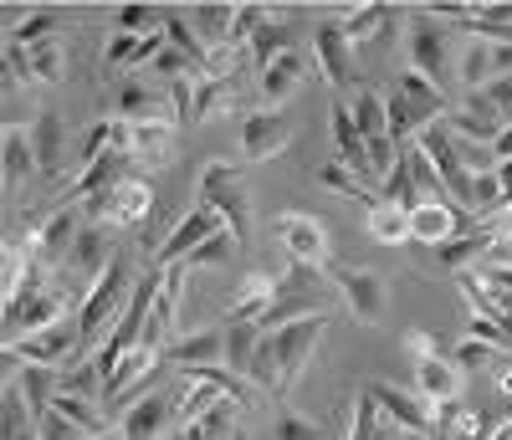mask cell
<instances>
[{
  "label": "cell",
  "instance_id": "cell-22",
  "mask_svg": "<svg viewBox=\"0 0 512 440\" xmlns=\"http://www.w3.org/2000/svg\"><path fill=\"white\" fill-rule=\"evenodd\" d=\"M277 302V277H267V272H246L241 277V287L231 292V313H226V323H256L262 328V318H267V307Z\"/></svg>",
  "mask_w": 512,
  "mask_h": 440
},
{
  "label": "cell",
  "instance_id": "cell-26",
  "mask_svg": "<svg viewBox=\"0 0 512 440\" xmlns=\"http://www.w3.org/2000/svg\"><path fill=\"white\" fill-rule=\"evenodd\" d=\"M175 128H180V123H169V118H144V123H134V159L149 164V169H164L169 159H175Z\"/></svg>",
  "mask_w": 512,
  "mask_h": 440
},
{
  "label": "cell",
  "instance_id": "cell-56",
  "mask_svg": "<svg viewBox=\"0 0 512 440\" xmlns=\"http://www.w3.org/2000/svg\"><path fill=\"white\" fill-rule=\"evenodd\" d=\"M497 389H502V394H512V354L497 364Z\"/></svg>",
  "mask_w": 512,
  "mask_h": 440
},
{
  "label": "cell",
  "instance_id": "cell-29",
  "mask_svg": "<svg viewBox=\"0 0 512 440\" xmlns=\"http://www.w3.org/2000/svg\"><path fill=\"white\" fill-rule=\"evenodd\" d=\"M11 369H16V374H11V379H16V389L26 394V405H31V410H36V420H41V415H47V410L57 405L62 379L52 374V364H11Z\"/></svg>",
  "mask_w": 512,
  "mask_h": 440
},
{
  "label": "cell",
  "instance_id": "cell-53",
  "mask_svg": "<svg viewBox=\"0 0 512 440\" xmlns=\"http://www.w3.org/2000/svg\"><path fill=\"white\" fill-rule=\"evenodd\" d=\"M103 154H113V149H108V118H98V123L88 128V134H82V169L98 164Z\"/></svg>",
  "mask_w": 512,
  "mask_h": 440
},
{
  "label": "cell",
  "instance_id": "cell-27",
  "mask_svg": "<svg viewBox=\"0 0 512 440\" xmlns=\"http://www.w3.org/2000/svg\"><path fill=\"white\" fill-rule=\"evenodd\" d=\"M308 72H313V62H308L303 52H282L272 67H262V98H267V108L287 103V98L297 93V82H303Z\"/></svg>",
  "mask_w": 512,
  "mask_h": 440
},
{
  "label": "cell",
  "instance_id": "cell-52",
  "mask_svg": "<svg viewBox=\"0 0 512 440\" xmlns=\"http://www.w3.org/2000/svg\"><path fill=\"white\" fill-rule=\"evenodd\" d=\"M6 87H36V77H31V52L16 47V41H6Z\"/></svg>",
  "mask_w": 512,
  "mask_h": 440
},
{
  "label": "cell",
  "instance_id": "cell-11",
  "mask_svg": "<svg viewBox=\"0 0 512 440\" xmlns=\"http://www.w3.org/2000/svg\"><path fill=\"white\" fill-rule=\"evenodd\" d=\"M364 389L374 394V405H379V415L390 420V425H400L405 435H431V440H441V430H436V410L425 405L420 394H405V389H395V384H384V379H369Z\"/></svg>",
  "mask_w": 512,
  "mask_h": 440
},
{
  "label": "cell",
  "instance_id": "cell-13",
  "mask_svg": "<svg viewBox=\"0 0 512 440\" xmlns=\"http://www.w3.org/2000/svg\"><path fill=\"white\" fill-rule=\"evenodd\" d=\"M82 210L77 205H62V210H52L41 226L31 231V251H36V261L41 267H57L62 256H72V246H77V236H82Z\"/></svg>",
  "mask_w": 512,
  "mask_h": 440
},
{
  "label": "cell",
  "instance_id": "cell-21",
  "mask_svg": "<svg viewBox=\"0 0 512 440\" xmlns=\"http://www.w3.org/2000/svg\"><path fill=\"white\" fill-rule=\"evenodd\" d=\"M492 241H497V220H487V226L472 231V236H456V241L436 246V256L425 261V267H436V272H472V261H487Z\"/></svg>",
  "mask_w": 512,
  "mask_h": 440
},
{
  "label": "cell",
  "instance_id": "cell-33",
  "mask_svg": "<svg viewBox=\"0 0 512 440\" xmlns=\"http://www.w3.org/2000/svg\"><path fill=\"white\" fill-rule=\"evenodd\" d=\"M262 328L256 323H226V369L236 374V379H246L251 374V359H256V348H262Z\"/></svg>",
  "mask_w": 512,
  "mask_h": 440
},
{
  "label": "cell",
  "instance_id": "cell-14",
  "mask_svg": "<svg viewBox=\"0 0 512 440\" xmlns=\"http://www.w3.org/2000/svg\"><path fill=\"white\" fill-rule=\"evenodd\" d=\"M287 139H292V123L277 108H256L241 118V159H251V164H267L272 154H282Z\"/></svg>",
  "mask_w": 512,
  "mask_h": 440
},
{
  "label": "cell",
  "instance_id": "cell-7",
  "mask_svg": "<svg viewBox=\"0 0 512 440\" xmlns=\"http://www.w3.org/2000/svg\"><path fill=\"white\" fill-rule=\"evenodd\" d=\"M328 318H333V313H313V318H297V323H287V328L267 333V338H272V348H277L282 394H287L297 379H303V369L313 364V354H318V338L328 333Z\"/></svg>",
  "mask_w": 512,
  "mask_h": 440
},
{
  "label": "cell",
  "instance_id": "cell-42",
  "mask_svg": "<svg viewBox=\"0 0 512 440\" xmlns=\"http://www.w3.org/2000/svg\"><path fill=\"white\" fill-rule=\"evenodd\" d=\"M113 31H123V36H154V31H164V11L159 6H118L113 11Z\"/></svg>",
  "mask_w": 512,
  "mask_h": 440
},
{
  "label": "cell",
  "instance_id": "cell-43",
  "mask_svg": "<svg viewBox=\"0 0 512 440\" xmlns=\"http://www.w3.org/2000/svg\"><path fill=\"white\" fill-rule=\"evenodd\" d=\"M164 41H169V47H175V52H185V57H195L200 67H205V41L195 36V26L180 16V11H164Z\"/></svg>",
  "mask_w": 512,
  "mask_h": 440
},
{
  "label": "cell",
  "instance_id": "cell-37",
  "mask_svg": "<svg viewBox=\"0 0 512 440\" xmlns=\"http://www.w3.org/2000/svg\"><path fill=\"white\" fill-rule=\"evenodd\" d=\"M369 236H374L379 246H405V241H410V215H405L400 205H390V200H379V205L369 210Z\"/></svg>",
  "mask_w": 512,
  "mask_h": 440
},
{
  "label": "cell",
  "instance_id": "cell-44",
  "mask_svg": "<svg viewBox=\"0 0 512 440\" xmlns=\"http://www.w3.org/2000/svg\"><path fill=\"white\" fill-rule=\"evenodd\" d=\"M379 430H384V415L374 405V394L359 389L354 394V410H349V440H379Z\"/></svg>",
  "mask_w": 512,
  "mask_h": 440
},
{
  "label": "cell",
  "instance_id": "cell-4",
  "mask_svg": "<svg viewBox=\"0 0 512 440\" xmlns=\"http://www.w3.org/2000/svg\"><path fill=\"white\" fill-rule=\"evenodd\" d=\"M200 205H210L221 220H226V231L246 246L251 236V200H246V185H241V174L226 164V159H210L200 169Z\"/></svg>",
  "mask_w": 512,
  "mask_h": 440
},
{
  "label": "cell",
  "instance_id": "cell-8",
  "mask_svg": "<svg viewBox=\"0 0 512 440\" xmlns=\"http://www.w3.org/2000/svg\"><path fill=\"white\" fill-rule=\"evenodd\" d=\"M354 41L344 31V21H318L313 26V62L323 72V82L333 87V93H349L354 87Z\"/></svg>",
  "mask_w": 512,
  "mask_h": 440
},
{
  "label": "cell",
  "instance_id": "cell-39",
  "mask_svg": "<svg viewBox=\"0 0 512 440\" xmlns=\"http://www.w3.org/2000/svg\"><path fill=\"white\" fill-rule=\"evenodd\" d=\"M31 52V77H36V87H57V82H67V47L52 36V41H41V47H26Z\"/></svg>",
  "mask_w": 512,
  "mask_h": 440
},
{
  "label": "cell",
  "instance_id": "cell-25",
  "mask_svg": "<svg viewBox=\"0 0 512 440\" xmlns=\"http://www.w3.org/2000/svg\"><path fill=\"white\" fill-rule=\"evenodd\" d=\"M113 246H108V231L103 226H82V236H77V246H72V256H67V272H77V277H88V287L113 267Z\"/></svg>",
  "mask_w": 512,
  "mask_h": 440
},
{
  "label": "cell",
  "instance_id": "cell-50",
  "mask_svg": "<svg viewBox=\"0 0 512 440\" xmlns=\"http://www.w3.org/2000/svg\"><path fill=\"white\" fill-rule=\"evenodd\" d=\"M451 149H456V159H461V169L472 174H492L497 169V154H492V144H477V139H451Z\"/></svg>",
  "mask_w": 512,
  "mask_h": 440
},
{
  "label": "cell",
  "instance_id": "cell-30",
  "mask_svg": "<svg viewBox=\"0 0 512 440\" xmlns=\"http://www.w3.org/2000/svg\"><path fill=\"white\" fill-rule=\"evenodd\" d=\"M241 98H236V77H195V123L205 118H221V113H236Z\"/></svg>",
  "mask_w": 512,
  "mask_h": 440
},
{
  "label": "cell",
  "instance_id": "cell-15",
  "mask_svg": "<svg viewBox=\"0 0 512 440\" xmlns=\"http://www.w3.org/2000/svg\"><path fill=\"white\" fill-rule=\"evenodd\" d=\"M77 343H82V338H77V323L62 318V323L41 328V333H31V338L6 343V364H62Z\"/></svg>",
  "mask_w": 512,
  "mask_h": 440
},
{
  "label": "cell",
  "instance_id": "cell-2",
  "mask_svg": "<svg viewBox=\"0 0 512 440\" xmlns=\"http://www.w3.org/2000/svg\"><path fill=\"white\" fill-rule=\"evenodd\" d=\"M333 277L328 272H313V267H292L287 277H277V302L267 307L262 318V333H277L297 318H313V313H333Z\"/></svg>",
  "mask_w": 512,
  "mask_h": 440
},
{
  "label": "cell",
  "instance_id": "cell-48",
  "mask_svg": "<svg viewBox=\"0 0 512 440\" xmlns=\"http://www.w3.org/2000/svg\"><path fill=\"white\" fill-rule=\"evenodd\" d=\"M231 251H241V241H236L231 231H216L200 251H190V256H185V267H190V272H195V267H221V261H231Z\"/></svg>",
  "mask_w": 512,
  "mask_h": 440
},
{
  "label": "cell",
  "instance_id": "cell-17",
  "mask_svg": "<svg viewBox=\"0 0 512 440\" xmlns=\"http://www.w3.org/2000/svg\"><path fill=\"white\" fill-rule=\"evenodd\" d=\"M31 149H36V174L41 180H62V169H67V123H62V113L41 108L31 118Z\"/></svg>",
  "mask_w": 512,
  "mask_h": 440
},
{
  "label": "cell",
  "instance_id": "cell-46",
  "mask_svg": "<svg viewBox=\"0 0 512 440\" xmlns=\"http://www.w3.org/2000/svg\"><path fill=\"white\" fill-rule=\"evenodd\" d=\"M272 440H323V420H313L303 410H277Z\"/></svg>",
  "mask_w": 512,
  "mask_h": 440
},
{
  "label": "cell",
  "instance_id": "cell-12",
  "mask_svg": "<svg viewBox=\"0 0 512 440\" xmlns=\"http://www.w3.org/2000/svg\"><path fill=\"white\" fill-rule=\"evenodd\" d=\"M333 287H338V302L349 307V318L374 328L384 318V277L379 272H349V267H328Z\"/></svg>",
  "mask_w": 512,
  "mask_h": 440
},
{
  "label": "cell",
  "instance_id": "cell-47",
  "mask_svg": "<svg viewBox=\"0 0 512 440\" xmlns=\"http://www.w3.org/2000/svg\"><path fill=\"white\" fill-rule=\"evenodd\" d=\"M272 16H267V6H236V26H231V41L226 47L231 52H246L251 41H256V31H262Z\"/></svg>",
  "mask_w": 512,
  "mask_h": 440
},
{
  "label": "cell",
  "instance_id": "cell-58",
  "mask_svg": "<svg viewBox=\"0 0 512 440\" xmlns=\"http://www.w3.org/2000/svg\"><path fill=\"white\" fill-rule=\"evenodd\" d=\"M487 440H512V420H502V425H497V430H492Z\"/></svg>",
  "mask_w": 512,
  "mask_h": 440
},
{
  "label": "cell",
  "instance_id": "cell-6",
  "mask_svg": "<svg viewBox=\"0 0 512 440\" xmlns=\"http://www.w3.org/2000/svg\"><path fill=\"white\" fill-rule=\"evenodd\" d=\"M272 236H277V246L292 256V267H313V272H328V267H333L328 231L318 226L313 215H303V210H282V215L272 220Z\"/></svg>",
  "mask_w": 512,
  "mask_h": 440
},
{
  "label": "cell",
  "instance_id": "cell-55",
  "mask_svg": "<svg viewBox=\"0 0 512 440\" xmlns=\"http://www.w3.org/2000/svg\"><path fill=\"white\" fill-rule=\"evenodd\" d=\"M492 154H497V164H502V159H512V123H507L502 134L492 139Z\"/></svg>",
  "mask_w": 512,
  "mask_h": 440
},
{
  "label": "cell",
  "instance_id": "cell-38",
  "mask_svg": "<svg viewBox=\"0 0 512 440\" xmlns=\"http://www.w3.org/2000/svg\"><path fill=\"white\" fill-rule=\"evenodd\" d=\"M390 21H395V6H384V0H374V6H359V11L344 21V31H349L354 47H369L374 36L390 31Z\"/></svg>",
  "mask_w": 512,
  "mask_h": 440
},
{
  "label": "cell",
  "instance_id": "cell-57",
  "mask_svg": "<svg viewBox=\"0 0 512 440\" xmlns=\"http://www.w3.org/2000/svg\"><path fill=\"white\" fill-rule=\"evenodd\" d=\"M497 180H502V190H507V205H512V159H502V164H497Z\"/></svg>",
  "mask_w": 512,
  "mask_h": 440
},
{
  "label": "cell",
  "instance_id": "cell-31",
  "mask_svg": "<svg viewBox=\"0 0 512 440\" xmlns=\"http://www.w3.org/2000/svg\"><path fill=\"white\" fill-rule=\"evenodd\" d=\"M354 128H359V134H364V149L369 144H384V139H390V113H384V98L379 93H369V87H354ZM395 144V139H390Z\"/></svg>",
  "mask_w": 512,
  "mask_h": 440
},
{
  "label": "cell",
  "instance_id": "cell-32",
  "mask_svg": "<svg viewBox=\"0 0 512 440\" xmlns=\"http://www.w3.org/2000/svg\"><path fill=\"white\" fill-rule=\"evenodd\" d=\"M246 52H251V62H256V67H272V62H277L282 52H297V26H292V21H277V16H272V21H267L262 31H256V41H251Z\"/></svg>",
  "mask_w": 512,
  "mask_h": 440
},
{
  "label": "cell",
  "instance_id": "cell-1",
  "mask_svg": "<svg viewBox=\"0 0 512 440\" xmlns=\"http://www.w3.org/2000/svg\"><path fill=\"white\" fill-rule=\"evenodd\" d=\"M384 113H390V139H395V149H405L420 128H431V123H441V118L451 113V98H446V87L425 82L420 72H400L395 93L384 98Z\"/></svg>",
  "mask_w": 512,
  "mask_h": 440
},
{
  "label": "cell",
  "instance_id": "cell-24",
  "mask_svg": "<svg viewBox=\"0 0 512 440\" xmlns=\"http://www.w3.org/2000/svg\"><path fill=\"white\" fill-rule=\"evenodd\" d=\"M149 210H154V190L134 180V174H123L108 195V226H144Z\"/></svg>",
  "mask_w": 512,
  "mask_h": 440
},
{
  "label": "cell",
  "instance_id": "cell-35",
  "mask_svg": "<svg viewBox=\"0 0 512 440\" xmlns=\"http://www.w3.org/2000/svg\"><path fill=\"white\" fill-rule=\"evenodd\" d=\"M190 26L210 52H221L231 41V26H236V6H190Z\"/></svg>",
  "mask_w": 512,
  "mask_h": 440
},
{
  "label": "cell",
  "instance_id": "cell-23",
  "mask_svg": "<svg viewBox=\"0 0 512 440\" xmlns=\"http://www.w3.org/2000/svg\"><path fill=\"white\" fill-rule=\"evenodd\" d=\"M164 47H169L164 31H154V36H123V31H113V36H108V47H103V67H108V72L154 67V57H159Z\"/></svg>",
  "mask_w": 512,
  "mask_h": 440
},
{
  "label": "cell",
  "instance_id": "cell-34",
  "mask_svg": "<svg viewBox=\"0 0 512 440\" xmlns=\"http://www.w3.org/2000/svg\"><path fill=\"white\" fill-rule=\"evenodd\" d=\"M456 287L466 297V307H472V318H492V323H507V307L502 297L492 292V282L482 272H456Z\"/></svg>",
  "mask_w": 512,
  "mask_h": 440
},
{
  "label": "cell",
  "instance_id": "cell-41",
  "mask_svg": "<svg viewBox=\"0 0 512 440\" xmlns=\"http://www.w3.org/2000/svg\"><path fill=\"white\" fill-rule=\"evenodd\" d=\"M502 359H507L502 348H492V343H482V338H461L456 354H451V364H456L461 374H487V369H497Z\"/></svg>",
  "mask_w": 512,
  "mask_h": 440
},
{
  "label": "cell",
  "instance_id": "cell-18",
  "mask_svg": "<svg viewBox=\"0 0 512 440\" xmlns=\"http://www.w3.org/2000/svg\"><path fill=\"white\" fill-rule=\"evenodd\" d=\"M169 364H180L185 374L190 369H226V328H200L190 338H175L164 348Z\"/></svg>",
  "mask_w": 512,
  "mask_h": 440
},
{
  "label": "cell",
  "instance_id": "cell-60",
  "mask_svg": "<svg viewBox=\"0 0 512 440\" xmlns=\"http://www.w3.org/2000/svg\"><path fill=\"white\" fill-rule=\"evenodd\" d=\"M410 440H431V435H410Z\"/></svg>",
  "mask_w": 512,
  "mask_h": 440
},
{
  "label": "cell",
  "instance_id": "cell-59",
  "mask_svg": "<svg viewBox=\"0 0 512 440\" xmlns=\"http://www.w3.org/2000/svg\"><path fill=\"white\" fill-rule=\"evenodd\" d=\"M93 440H123V430H108V435H93Z\"/></svg>",
  "mask_w": 512,
  "mask_h": 440
},
{
  "label": "cell",
  "instance_id": "cell-9",
  "mask_svg": "<svg viewBox=\"0 0 512 440\" xmlns=\"http://www.w3.org/2000/svg\"><path fill=\"white\" fill-rule=\"evenodd\" d=\"M67 307H72V287H62V282H47L41 292H31L21 307H11V313H6V343H16V338H31V333H41V328L62 323V318H67Z\"/></svg>",
  "mask_w": 512,
  "mask_h": 440
},
{
  "label": "cell",
  "instance_id": "cell-36",
  "mask_svg": "<svg viewBox=\"0 0 512 440\" xmlns=\"http://www.w3.org/2000/svg\"><path fill=\"white\" fill-rule=\"evenodd\" d=\"M436 430H441V435L451 430V435H461V440H487V435H492L487 415H482L477 405H461V400L436 410Z\"/></svg>",
  "mask_w": 512,
  "mask_h": 440
},
{
  "label": "cell",
  "instance_id": "cell-49",
  "mask_svg": "<svg viewBox=\"0 0 512 440\" xmlns=\"http://www.w3.org/2000/svg\"><path fill=\"white\" fill-rule=\"evenodd\" d=\"M472 210H477V215L507 210V190H502V180H497V169H492V174H477V180H472Z\"/></svg>",
  "mask_w": 512,
  "mask_h": 440
},
{
  "label": "cell",
  "instance_id": "cell-16",
  "mask_svg": "<svg viewBox=\"0 0 512 440\" xmlns=\"http://www.w3.org/2000/svg\"><path fill=\"white\" fill-rule=\"evenodd\" d=\"M180 410H175V394L169 389H149L144 400H134L123 410V420H118V430H123V440H164V430H169V420H175Z\"/></svg>",
  "mask_w": 512,
  "mask_h": 440
},
{
  "label": "cell",
  "instance_id": "cell-40",
  "mask_svg": "<svg viewBox=\"0 0 512 440\" xmlns=\"http://www.w3.org/2000/svg\"><path fill=\"white\" fill-rule=\"evenodd\" d=\"M318 180H323V185H328V190H333V195H344V200H359V205H364V210H374V205H379V200H384V195H379V190H374V185H364V180H354V174H349V169H344V164H338V159H333V164H323V169H318Z\"/></svg>",
  "mask_w": 512,
  "mask_h": 440
},
{
  "label": "cell",
  "instance_id": "cell-19",
  "mask_svg": "<svg viewBox=\"0 0 512 440\" xmlns=\"http://www.w3.org/2000/svg\"><path fill=\"white\" fill-rule=\"evenodd\" d=\"M456 231H461V210L451 205V200H420L415 205V215H410V241L415 246H446V241H456Z\"/></svg>",
  "mask_w": 512,
  "mask_h": 440
},
{
  "label": "cell",
  "instance_id": "cell-10",
  "mask_svg": "<svg viewBox=\"0 0 512 440\" xmlns=\"http://www.w3.org/2000/svg\"><path fill=\"white\" fill-rule=\"evenodd\" d=\"M216 231H226V220L210 210V205H195L190 215H180L175 220V231H169L164 241H159V256H154V272H164V267H180V261L190 256V251H200Z\"/></svg>",
  "mask_w": 512,
  "mask_h": 440
},
{
  "label": "cell",
  "instance_id": "cell-51",
  "mask_svg": "<svg viewBox=\"0 0 512 440\" xmlns=\"http://www.w3.org/2000/svg\"><path fill=\"white\" fill-rule=\"evenodd\" d=\"M36 435H41V440H93L88 430L72 425V420H67V415H57V410H47V415L36 420Z\"/></svg>",
  "mask_w": 512,
  "mask_h": 440
},
{
  "label": "cell",
  "instance_id": "cell-3",
  "mask_svg": "<svg viewBox=\"0 0 512 440\" xmlns=\"http://www.w3.org/2000/svg\"><path fill=\"white\" fill-rule=\"evenodd\" d=\"M134 272H128V261L123 256H113V267L88 287V297L77 302V338H98L103 328H113L118 318H123V307H128V297H134Z\"/></svg>",
  "mask_w": 512,
  "mask_h": 440
},
{
  "label": "cell",
  "instance_id": "cell-28",
  "mask_svg": "<svg viewBox=\"0 0 512 440\" xmlns=\"http://www.w3.org/2000/svg\"><path fill=\"white\" fill-rule=\"evenodd\" d=\"M0 174H6V190H16L26 174H36V149H31V128L6 123L0 134Z\"/></svg>",
  "mask_w": 512,
  "mask_h": 440
},
{
  "label": "cell",
  "instance_id": "cell-45",
  "mask_svg": "<svg viewBox=\"0 0 512 440\" xmlns=\"http://www.w3.org/2000/svg\"><path fill=\"white\" fill-rule=\"evenodd\" d=\"M57 26H62V16H52V11H31L26 21L11 26L6 41H16V47H41V41H52V36H57Z\"/></svg>",
  "mask_w": 512,
  "mask_h": 440
},
{
  "label": "cell",
  "instance_id": "cell-54",
  "mask_svg": "<svg viewBox=\"0 0 512 440\" xmlns=\"http://www.w3.org/2000/svg\"><path fill=\"white\" fill-rule=\"evenodd\" d=\"M405 348H410V359H431V354H436L431 333H420V328H410V333H405Z\"/></svg>",
  "mask_w": 512,
  "mask_h": 440
},
{
  "label": "cell",
  "instance_id": "cell-5",
  "mask_svg": "<svg viewBox=\"0 0 512 440\" xmlns=\"http://www.w3.org/2000/svg\"><path fill=\"white\" fill-rule=\"evenodd\" d=\"M405 47H410V72L446 87V77H451V31H446V21H436L431 11H410Z\"/></svg>",
  "mask_w": 512,
  "mask_h": 440
},
{
  "label": "cell",
  "instance_id": "cell-20",
  "mask_svg": "<svg viewBox=\"0 0 512 440\" xmlns=\"http://www.w3.org/2000/svg\"><path fill=\"white\" fill-rule=\"evenodd\" d=\"M415 394H420L431 410L456 405V400H461V369H456L451 359H441V354L415 359Z\"/></svg>",
  "mask_w": 512,
  "mask_h": 440
}]
</instances>
